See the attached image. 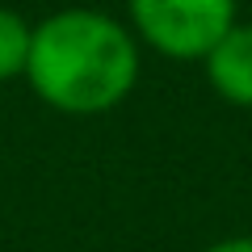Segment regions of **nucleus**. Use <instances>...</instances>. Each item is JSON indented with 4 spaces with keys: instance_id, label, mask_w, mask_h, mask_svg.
Segmentation results:
<instances>
[{
    "instance_id": "f03ea898",
    "label": "nucleus",
    "mask_w": 252,
    "mask_h": 252,
    "mask_svg": "<svg viewBox=\"0 0 252 252\" xmlns=\"http://www.w3.org/2000/svg\"><path fill=\"white\" fill-rule=\"evenodd\" d=\"M240 0H126L130 34L164 59H206L215 42L235 26Z\"/></svg>"
},
{
    "instance_id": "39448f33",
    "label": "nucleus",
    "mask_w": 252,
    "mask_h": 252,
    "mask_svg": "<svg viewBox=\"0 0 252 252\" xmlns=\"http://www.w3.org/2000/svg\"><path fill=\"white\" fill-rule=\"evenodd\" d=\"M202 252H252V235H223Z\"/></svg>"
},
{
    "instance_id": "f257e3e1",
    "label": "nucleus",
    "mask_w": 252,
    "mask_h": 252,
    "mask_svg": "<svg viewBox=\"0 0 252 252\" xmlns=\"http://www.w3.org/2000/svg\"><path fill=\"white\" fill-rule=\"evenodd\" d=\"M26 84L55 114H109L139 84V38L109 13L59 9L34 26Z\"/></svg>"
},
{
    "instance_id": "20e7f679",
    "label": "nucleus",
    "mask_w": 252,
    "mask_h": 252,
    "mask_svg": "<svg viewBox=\"0 0 252 252\" xmlns=\"http://www.w3.org/2000/svg\"><path fill=\"white\" fill-rule=\"evenodd\" d=\"M30 42H34V26H30L17 9L0 4V84L26 76Z\"/></svg>"
},
{
    "instance_id": "7ed1b4c3",
    "label": "nucleus",
    "mask_w": 252,
    "mask_h": 252,
    "mask_svg": "<svg viewBox=\"0 0 252 252\" xmlns=\"http://www.w3.org/2000/svg\"><path fill=\"white\" fill-rule=\"evenodd\" d=\"M206 67V84L235 109H252V26L235 21L215 51L202 59Z\"/></svg>"
}]
</instances>
